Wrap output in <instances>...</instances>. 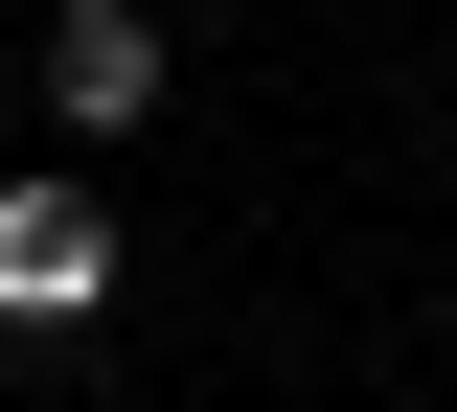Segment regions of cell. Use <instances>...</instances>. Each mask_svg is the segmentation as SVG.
Returning <instances> with one entry per match:
<instances>
[{
	"label": "cell",
	"instance_id": "2",
	"mask_svg": "<svg viewBox=\"0 0 457 412\" xmlns=\"http://www.w3.org/2000/svg\"><path fill=\"white\" fill-rule=\"evenodd\" d=\"M114 298V206L92 183H0V321H92Z\"/></svg>",
	"mask_w": 457,
	"mask_h": 412
},
{
	"label": "cell",
	"instance_id": "1",
	"mask_svg": "<svg viewBox=\"0 0 457 412\" xmlns=\"http://www.w3.org/2000/svg\"><path fill=\"white\" fill-rule=\"evenodd\" d=\"M161 0H69V23H46V138H137V115H161Z\"/></svg>",
	"mask_w": 457,
	"mask_h": 412
}]
</instances>
